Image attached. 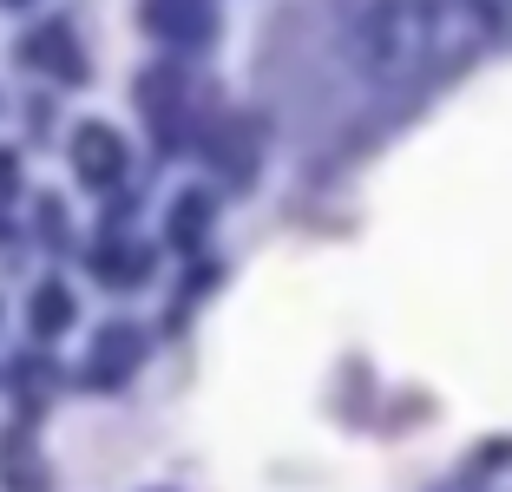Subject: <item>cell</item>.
<instances>
[{"label": "cell", "mask_w": 512, "mask_h": 492, "mask_svg": "<svg viewBox=\"0 0 512 492\" xmlns=\"http://www.w3.org/2000/svg\"><path fill=\"white\" fill-rule=\"evenodd\" d=\"M512 0H355L342 53L381 92L427 86L499 40Z\"/></svg>", "instance_id": "obj_1"}, {"label": "cell", "mask_w": 512, "mask_h": 492, "mask_svg": "<svg viewBox=\"0 0 512 492\" xmlns=\"http://www.w3.org/2000/svg\"><path fill=\"white\" fill-rule=\"evenodd\" d=\"M73 171L86 184H119L125 178V145L112 125H79L73 132Z\"/></svg>", "instance_id": "obj_2"}, {"label": "cell", "mask_w": 512, "mask_h": 492, "mask_svg": "<svg viewBox=\"0 0 512 492\" xmlns=\"http://www.w3.org/2000/svg\"><path fill=\"white\" fill-rule=\"evenodd\" d=\"M211 20H217L211 0H145V27L171 46H197L211 33Z\"/></svg>", "instance_id": "obj_3"}, {"label": "cell", "mask_w": 512, "mask_h": 492, "mask_svg": "<svg viewBox=\"0 0 512 492\" xmlns=\"http://www.w3.org/2000/svg\"><path fill=\"white\" fill-rule=\"evenodd\" d=\"M27 53L46 66V73H66V79H79V60H73V40H66V27H46V33H33V46H27Z\"/></svg>", "instance_id": "obj_4"}, {"label": "cell", "mask_w": 512, "mask_h": 492, "mask_svg": "<svg viewBox=\"0 0 512 492\" xmlns=\"http://www.w3.org/2000/svg\"><path fill=\"white\" fill-rule=\"evenodd\" d=\"M66 322H73V296H66L60 283H46L40 289V309H33V328H40V335H60Z\"/></svg>", "instance_id": "obj_5"}, {"label": "cell", "mask_w": 512, "mask_h": 492, "mask_svg": "<svg viewBox=\"0 0 512 492\" xmlns=\"http://www.w3.org/2000/svg\"><path fill=\"white\" fill-rule=\"evenodd\" d=\"M14 184H20V164L14 151H0V197H14Z\"/></svg>", "instance_id": "obj_6"}, {"label": "cell", "mask_w": 512, "mask_h": 492, "mask_svg": "<svg viewBox=\"0 0 512 492\" xmlns=\"http://www.w3.org/2000/svg\"><path fill=\"white\" fill-rule=\"evenodd\" d=\"M7 7H14V0H7Z\"/></svg>", "instance_id": "obj_7"}]
</instances>
